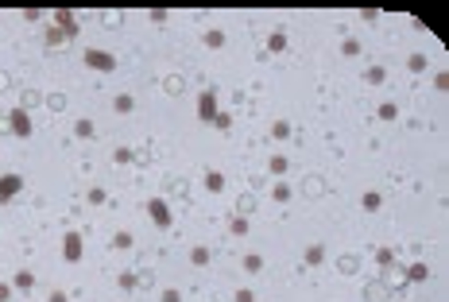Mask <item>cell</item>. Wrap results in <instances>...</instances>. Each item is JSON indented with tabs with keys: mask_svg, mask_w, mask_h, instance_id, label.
Here are the masks:
<instances>
[{
	"mask_svg": "<svg viewBox=\"0 0 449 302\" xmlns=\"http://www.w3.org/2000/svg\"><path fill=\"white\" fill-rule=\"evenodd\" d=\"M19 186H24V178H19V175H4V178H0V205L12 202Z\"/></svg>",
	"mask_w": 449,
	"mask_h": 302,
	"instance_id": "obj_1",
	"label": "cell"
},
{
	"mask_svg": "<svg viewBox=\"0 0 449 302\" xmlns=\"http://www.w3.org/2000/svg\"><path fill=\"white\" fill-rule=\"evenodd\" d=\"M85 62H89V66H97V70H113V66H116L105 51H89V54H85Z\"/></svg>",
	"mask_w": 449,
	"mask_h": 302,
	"instance_id": "obj_2",
	"label": "cell"
},
{
	"mask_svg": "<svg viewBox=\"0 0 449 302\" xmlns=\"http://www.w3.org/2000/svg\"><path fill=\"white\" fill-rule=\"evenodd\" d=\"M12 132H16V136H27V132H31V120H27L24 109H16V113H12Z\"/></svg>",
	"mask_w": 449,
	"mask_h": 302,
	"instance_id": "obj_3",
	"label": "cell"
},
{
	"mask_svg": "<svg viewBox=\"0 0 449 302\" xmlns=\"http://www.w3.org/2000/svg\"><path fill=\"white\" fill-rule=\"evenodd\" d=\"M198 113H202V120H213V116H217V101H213V93H202Z\"/></svg>",
	"mask_w": 449,
	"mask_h": 302,
	"instance_id": "obj_4",
	"label": "cell"
},
{
	"mask_svg": "<svg viewBox=\"0 0 449 302\" xmlns=\"http://www.w3.org/2000/svg\"><path fill=\"white\" fill-rule=\"evenodd\" d=\"M147 209H151V217H155V221L163 225V229H167V225H170V213H167V205H163V202H151Z\"/></svg>",
	"mask_w": 449,
	"mask_h": 302,
	"instance_id": "obj_5",
	"label": "cell"
},
{
	"mask_svg": "<svg viewBox=\"0 0 449 302\" xmlns=\"http://www.w3.org/2000/svg\"><path fill=\"white\" fill-rule=\"evenodd\" d=\"M16 287H19V291H31V287H35V275H31V271H19V275H16Z\"/></svg>",
	"mask_w": 449,
	"mask_h": 302,
	"instance_id": "obj_6",
	"label": "cell"
},
{
	"mask_svg": "<svg viewBox=\"0 0 449 302\" xmlns=\"http://www.w3.org/2000/svg\"><path fill=\"white\" fill-rule=\"evenodd\" d=\"M81 256V244H78V236H66V260H78Z\"/></svg>",
	"mask_w": 449,
	"mask_h": 302,
	"instance_id": "obj_7",
	"label": "cell"
},
{
	"mask_svg": "<svg viewBox=\"0 0 449 302\" xmlns=\"http://www.w3.org/2000/svg\"><path fill=\"white\" fill-rule=\"evenodd\" d=\"M205 186H209V190H221V186H225V178H221L217 170H209V175H205Z\"/></svg>",
	"mask_w": 449,
	"mask_h": 302,
	"instance_id": "obj_8",
	"label": "cell"
},
{
	"mask_svg": "<svg viewBox=\"0 0 449 302\" xmlns=\"http://www.w3.org/2000/svg\"><path fill=\"white\" fill-rule=\"evenodd\" d=\"M426 275H430V271H426V264H414V267H411V279H426Z\"/></svg>",
	"mask_w": 449,
	"mask_h": 302,
	"instance_id": "obj_9",
	"label": "cell"
},
{
	"mask_svg": "<svg viewBox=\"0 0 449 302\" xmlns=\"http://www.w3.org/2000/svg\"><path fill=\"white\" fill-rule=\"evenodd\" d=\"M205 43H209V47H221V43H225V35H221V31H209V35H205Z\"/></svg>",
	"mask_w": 449,
	"mask_h": 302,
	"instance_id": "obj_10",
	"label": "cell"
},
{
	"mask_svg": "<svg viewBox=\"0 0 449 302\" xmlns=\"http://www.w3.org/2000/svg\"><path fill=\"white\" fill-rule=\"evenodd\" d=\"M35 101H39L35 89H24V109H27V105H35Z\"/></svg>",
	"mask_w": 449,
	"mask_h": 302,
	"instance_id": "obj_11",
	"label": "cell"
},
{
	"mask_svg": "<svg viewBox=\"0 0 449 302\" xmlns=\"http://www.w3.org/2000/svg\"><path fill=\"white\" fill-rule=\"evenodd\" d=\"M116 109H120V113H132V97H116Z\"/></svg>",
	"mask_w": 449,
	"mask_h": 302,
	"instance_id": "obj_12",
	"label": "cell"
},
{
	"mask_svg": "<svg viewBox=\"0 0 449 302\" xmlns=\"http://www.w3.org/2000/svg\"><path fill=\"white\" fill-rule=\"evenodd\" d=\"M283 43H287L283 35H271V39H267V47H271V51H283Z\"/></svg>",
	"mask_w": 449,
	"mask_h": 302,
	"instance_id": "obj_13",
	"label": "cell"
},
{
	"mask_svg": "<svg viewBox=\"0 0 449 302\" xmlns=\"http://www.w3.org/2000/svg\"><path fill=\"white\" fill-rule=\"evenodd\" d=\"M379 205V194H364V209H376Z\"/></svg>",
	"mask_w": 449,
	"mask_h": 302,
	"instance_id": "obj_14",
	"label": "cell"
},
{
	"mask_svg": "<svg viewBox=\"0 0 449 302\" xmlns=\"http://www.w3.org/2000/svg\"><path fill=\"white\" fill-rule=\"evenodd\" d=\"M232 232H237V236H240V232H248V221H244V217H237V221H232Z\"/></svg>",
	"mask_w": 449,
	"mask_h": 302,
	"instance_id": "obj_15",
	"label": "cell"
},
{
	"mask_svg": "<svg viewBox=\"0 0 449 302\" xmlns=\"http://www.w3.org/2000/svg\"><path fill=\"white\" fill-rule=\"evenodd\" d=\"M51 302H66V294H62V291H54V294H51Z\"/></svg>",
	"mask_w": 449,
	"mask_h": 302,
	"instance_id": "obj_16",
	"label": "cell"
}]
</instances>
